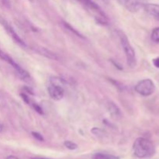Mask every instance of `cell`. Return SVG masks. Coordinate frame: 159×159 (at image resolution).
Returning <instances> with one entry per match:
<instances>
[{
  "label": "cell",
  "instance_id": "cb8c5ba5",
  "mask_svg": "<svg viewBox=\"0 0 159 159\" xmlns=\"http://www.w3.org/2000/svg\"><path fill=\"white\" fill-rule=\"evenodd\" d=\"M31 159H50V158H33Z\"/></svg>",
  "mask_w": 159,
  "mask_h": 159
},
{
  "label": "cell",
  "instance_id": "2e32d148",
  "mask_svg": "<svg viewBox=\"0 0 159 159\" xmlns=\"http://www.w3.org/2000/svg\"><path fill=\"white\" fill-rule=\"evenodd\" d=\"M63 24H64V26H65V27L67 28V29H68V30H70V31H71V32H72V33H74V34H75V35H77L78 37H82V38H84V37H82V34H80V33H79V32H78L77 30H75L74 28H72V27H71V26H70V25L68 24V23H64Z\"/></svg>",
  "mask_w": 159,
  "mask_h": 159
},
{
  "label": "cell",
  "instance_id": "4fadbf2b",
  "mask_svg": "<svg viewBox=\"0 0 159 159\" xmlns=\"http://www.w3.org/2000/svg\"><path fill=\"white\" fill-rule=\"evenodd\" d=\"M93 159H120V158L108 154L96 153L93 156Z\"/></svg>",
  "mask_w": 159,
  "mask_h": 159
},
{
  "label": "cell",
  "instance_id": "484cf974",
  "mask_svg": "<svg viewBox=\"0 0 159 159\" xmlns=\"http://www.w3.org/2000/svg\"><path fill=\"white\" fill-rule=\"evenodd\" d=\"M30 1H31V2H33V1H34V0H30Z\"/></svg>",
  "mask_w": 159,
  "mask_h": 159
},
{
  "label": "cell",
  "instance_id": "8fae6325",
  "mask_svg": "<svg viewBox=\"0 0 159 159\" xmlns=\"http://www.w3.org/2000/svg\"><path fill=\"white\" fill-rule=\"evenodd\" d=\"M107 110L110 113V114H111L113 117H117L120 114V109L118 108L117 106L113 102H110L107 104Z\"/></svg>",
  "mask_w": 159,
  "mask_h": 159
},
{
  "label": "cell",
  "instance_id": "52a82bcc",
  "mask_svg": "<svg viewBox=\"0 0 159 159\" xmlns=\"http://www.w3.org/2000/svg\"><path fill=\"white\" fill-rule=\"evenodd\" d=\"M50 96L54 100H61L65 95V89L59 85H51L48 89Z\"/></svg>",
  "mask_w": 159,
  "mask_h": 159
},
{
  "label": "cell",
  "instance_id": "7c38bea8",
  "mask_svg": "<svg viewBox=\"0 0 159 159\" xmlns=\"http://www.w3.org/2000/svg\"><path fill=\"white\" fill-rule=\"evenodd\" d=\"M50 82H51V85H59V86H61L63 88L66 84V82L63 79L59 77H51L50 79Z\"/></svg>",
  "mask_w": 159,
  "mask_h": 159
},
{
  "label": "cell",
  "instance_id": "3957f363",
  "mask_svg": "<svg viewBox=\"0 0 159 159\" xmlns=\"http://www.w3.org/2000/svg\"><path fill=\"white\" fill-rule=\"evenodd\" d=\"M0 58L2 59L3 61H5L6 62H7L8 64L11 65L14 69L16 70V73L18 74V75L23 80L27 81L30 79V76L29 73L26 71L25 69H23V68L20 66L10 56L8 55L7 54H6L5 52H3L2 51L0 50Z\"/></svg>",
  "mask_w": 159,
  "mask_h": 159
},
{
  "label": "cell",
  "instance_id": "277c9868",
  "mask_svg": "<svg viewBox=\"0 0 159 159\" xmlns=\"http://www.w3.org/2000/svg\"><path fill=\"white\" fill-rule=\"evenodd\" d=\"M155 86L151 79L141 80L135 86V91L143 96H149L155 92Z\"/></svg>",
  "mask_w": 159,
  "mask_h": 159
},
{
  "label": "cell",
  "instance_id": "9c48e42d",
  "mask_svg": "<svg viewBox=\"0 0 159 159\" xmlns=\"http://www.w3.org/2000/svg\"><path fill=\"white\" fill-rule=\"evenodd\" d=\"M129 11L130 12H137L143 6L142 3L138 0H119Z\"/></svg>",
  "mask_w": 159,
  "mask_h": 159
},
{
  "label": "cell",
  "instance_id": "d6986e66",
  "mask_svg": "<svg viewBox=\"0 0 159 159\" xmlns=\"http://www.w3.org/2000/svg\"><path fill=\"white\" fill-rule=\"evenodd\" d=\"M21 96H22V97H23V99L25 101V102H26V103H30V98H28L27 96H26V95H25L24 93H22Z\"/></svg>",
  "mask_w": 159,
  "mask_h": 159
},
{
  "label": "cell",
  "instance_id": "5b68a950",
  "mask_svg": "<svg viewBox=\"0 0 159 159\" xmlns=\"http://www.w3.org/2000/svg\"><path fill=\"white\" fill-rule=\"evenodd\" d=\"M78 1L80 2L89 10L93 12L96 15V18H97L99 22H102L104 23H106L105 20H107V16L103 13L102 9L99 8V6L93 0H78Z\"/></svg>",
  "mask_w": 159,
  "mask_h": 159
},
{
  "label": "cell",
  "instance_id": "7402d4cb",
  "mask_svg": "<svg viewBox=\"0 0 159 159\" xmlns=\"http://www.w3.org/2000/svg\"><path fill=\"white\" fill-rule=\"evenodd\" d=\"M6 159H20V158H17L16 156H14V155H9V156H8Z\"/></svg>",
  "mask_w": 159,
  "mask_h": 159
},
{
  "label": "cell",
  "instance_id": "6da1fadb",
  "mask_svg": "<svg viewBox=\"0 0 159 159\" xmlns=\"http://www.w3.org/2000/svg\"><path fill=\"white\" fill-rule=\"evenodd\" d=\"M133 150L135 156L139 158H151L155 153V148L153 143L144 138H138L135 140Z\"/></svg>",
  "mask_w": 159,
  "mask_h": 159
},
{
  "label": "cell",
  "instance_id": "ac0fdd59",
  "mask_svg": "<svg viewBox=\"0 0 159 159\" xmlns=\"http://www.w3.org/2000/svg\"><path fill=\"white\" fill-rule=\"evenodd\" d=\"M32 107H33V108H34V110H35L36 111H37V113H39V114H41V115L43 114V110H42L41 107H40V106L38 105V104L34 103V102H33V103H32Z\"/></svg>",
  "mask_w": 159,
  "mask_h": 159
},
{
  "label": "cell",
  "instance_id": "ba28073f",
  "mask_svg": "<svg viewBox=\"0 0 159 159\" xmlns=\"http://www.w3.org/2000/svg\"><path fill=\"white\" fill-rule=\"evenodd\" d=\"M143 8L147 13L152 16L155 20L159 21V5L153 3H147L143 4Z\"/></svg>",
  "mask_w": 159,
  "mask_h": 159
},
{
  "label": "cell",
  "instance_id": "9a60e30c",
  "mask_svg": "<svg viewBox=\"0 0 159 159\" xmlns=\"http://www.w3.org/2000/svg\"><path fill=\"white\" fill-rule=\"evenodd\" d=\"M64 144H65V148H67L69 149V150H71V151L75 150V149H77V148H78V145L75 144V143L72 142V141H65Z\"/></svg>",
  "mask_w": 159,
  "mask_h": 159
},
{
  "label": "cell",
  "instance_id": "44dd1931",
  "mask_svg": "<svg viewBox=\"0 0 159 159\" xmlns=\"http://www.w3.org/2000/svg\"><path fill=\"white\" fill-rule=\"evenodd\" d=\"M153 64L156 68H159V57H157V58L154 59L153 60Z\"/></svg>",
  "mask_w": 159,
  "mask_h": 159
},
{
  "label": "cell",
  "instance_id": "ffe728a7",
  "mask_svg": "<svg viewBox=\"0 0 159 159\" xmlns=\"http://www.w3.org/2000/svg\"><path fill=\"white\" fill-rule=\"evenodd\" d=\"M2 2L3 5L5 6H6L7 8L10 7V2H9V0H2Z\"/></svg>",
  "mask_w": 159,
  "mask_h": 159
},
{
  "label": "cell",
  "instance_id": "e0dca14e",
  "mask_svg": "<svg viewBox=\"0 0 159 159\" xmlns=\"http://www.w3.org/2000/svg\"><path fill=\"white\" fill-rule=\"evenodd\" d=\"M31 134H32V136L34 137L35 139H37V141H44L43 136H42L40 134L37 133V132H32V133H31Z\"/></svg>",
  "mask_w": 159,
  "mask_h": 159
},
{
  "label": "cell",
  "instance_id": "5bb4252c",
  "mask_svg": "<svg viewBox=\"0 0 159 159\" xmlns=\"http://www.w3.org/2000/svg\"><path fill=\"white\" fill-rule=\"evenodd\" d=\"M151 38H152V41H154L155 43H159V27L155 28L152 30Z\"/></svg>",
  "mask_w": 159,
  "mask_h": 159
},
{
  "label": "cell",
  "instance_id": "8992f818",
  "mask_svg": "<svg viewBox=\"0 0 159 159\" xmlns=\"http://www.w3.org/2000/svg\"><path fill=\"white\" fill-rule=\"evenodd\" d=\"M2 24L3 26L5 27L6 32H7L8 34H9V35L13 39V40L16 42V43H18L20 46L23 47V48H26V43H25V42L23 41L20 37H19V35L16 33V31L14 30L13 28H12V26L7 23V22L5 21V20H2Z\"/></svg>",
  "mask_w": 159,
  "mask_h": 159
},
{
  "label": "cell",
  "instance_id": "7a4b0ae2",
  "mask_svg": "<svg viewBox=\"0 0 159 159\" xmlns=\"http://www.w3.org/2000/svg\"><path fill=\"white\" fill-rule=\"evenodd\" d=\"M118 35H119L121 45H122L123 49H124V53H125L126 57H127V65L130 68H134L137 65L136 55H135V52L134 51L133 48H132L130 42H129L128 38L122 31H118Z\"/></svg>",
  "mask_w": 159,
  "mask_h": 159
},
{
  "label": "cell",
  "instance_id": "30bf717a",
  "mask_svg": "<svg viewBox=\"0 0 159 159\" xmlns=\"http://www.w3.org/2000/svg\"><path fill=\"white\" fill-rule=\"evenodd\" d=\"M33 49L36 51L37 53L40 54V55H43L44 57H48V58L51 59V60H58V57L57 56V54H54V52H52L50 50L47 49V48H43V47H40V46H36L34 47Z\"/></svg>",
  "mask_w": 159,
  "mask_h": 159
},
{
  "label": "cell",
  "instance_id": "603a6c76",
  "mask_svg": "<svg viewBox=\"0 0 159 159\" xmlns=\"http://www.w3.org/2000/svg\"><path fill=\"white\" fill-rule=\"evenodd\" d=\"M101 2H102L106 3V4H108L109 2H110V0H100Z\"/></svg>",
  "mask_w": 159,
  "mask_h": 159
},
{
  "label": "cell",
  "instance_id": "d4e9b609",
  "mask_svg": "<svg viewBox=\"0 0 159 159\" xmlns=\"http://www.w3.org/2000/svg\"><path fill=\"white\" fill-rule=\"evenodd\" d=\"M2 129H3V127H2V126L1 125V124H0V133H1L2 131Z\"/></svg>",
  "mask_w": 159,
  "mask_h": 159
}]
</instances>
